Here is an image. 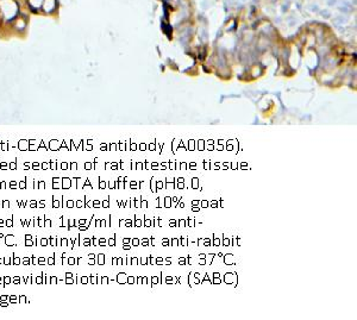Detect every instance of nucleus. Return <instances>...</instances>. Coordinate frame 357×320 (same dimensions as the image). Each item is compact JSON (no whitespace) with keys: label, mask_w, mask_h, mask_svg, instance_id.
<instances>
[{"label":"nucleus","mask_w":357,"mask_h":320,"mask_svg":"<svg viewBox=\"0 0 357 320\" xmlns=\"http://www.w3.org/2000/svg\"><path fill=\"white\" fill-rule=\"evenodd\" d=\"M30 2H31L34 6H36V7H37V6H39V5L42 4V0H30Z\"/></svg>","instance_id":"nucleus-3"},{"label":"nucleus","mask_w":357,"mask_h":320,"mask_svg":"<svg viewBox=\"0 0 357 320\" xmlns=\"http://www.w3.org/2000/svg\"><path fill=\"white\" fill-rule=\"evenodd\" d=\"M54 7V0H45V11H50Z\"/></svg>","instance_id":"nucleus-2"},{"label":"nucleus","mask_w":357,"mask_h":320,"mask_svg":"<svg viewBox=\"0 0 357 320\" xmlns=\"http://www.w3.org/2000/svg\"><path fill=\"white\" fill-rule=\"evenodd\" d=\"M1 9H2V12L6 14L7 18H11L14 16V13L17 11V6L16 4L11 1V0H4L1 2Z\"/></svg>","instance_id":"nucleus-1"}]
</instances>
